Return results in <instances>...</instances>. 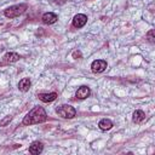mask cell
Returning a JSON list of instances; mask_svg holds the SVG:
<instances>
[{
  "label": "cell",
  "mask_w": 155,
  "mask_h": 155,
  "mask_svg": "<svg viewBox=\"0 0 155 155\" xmlns=\"http://www.w3.org/2000/svg\"><path fill=\"white\" fill-rule=\"evenodd\" d=\"M30 85H31V82H30L29 78H23V79L19 80V82H18V88H19V91H22V92H27V91L30 88Z\"/></svg>",
  "instance_id": "cell-11"
},
{
  "label": "cell",
  "mask_w": 155,
  "mask_h": 155,
  "mask_svg": "<svg viewBox=\"0 0 155 155\" xmlns=\"http://www.w3.org/2000/svg\"><path fill=\"white\" fill-rule=\"evenodd\" d=\"M98 126H99V128H101L102 131H108V130H110V128L113 127V122H111L109 119H102V120L99 121Z\"/></svg>",
  "instance_id": "cell-12"
},
{
  "label": "cell",
  "mask_w": 155,
  "mask_h": 155,
  "mask_svg": "<svg viewBox=\"0 0 155 155\" xmlns=\"http://www.w3.org/2000/svg\"><path fill=\"white\" fill-rule=\"evenodd\" d=\"M27 7H28V6H27L25 4L13 5V6L7 7V8L5 10L4 15H5L7 18H15V17H17V16H19V15L24 13V12H25V10H27Z\"/></svg>",
  "instance_id": "cell-2"
},
{
  "label": "cell",
  "mask_w": 155,
  "mask_h": 155,
  "mask_svg": "<svg viewBox=\"0 0 155 155\" xmlns=\"http://www.w3.org/2000/svg\"><path fill=\"white\" fill-rule=\"evenodd\" d=\"M47 115L42 107H35L33 108L23 119V125H34L46 121Z\"/></svg>",
  "instance_id": "cell-1"
},
{
  "label": "cell",
  "mask_w": 155,
  "mask_h": 155,
  "mask_svg": "<svg viewBox=\"0 0 155 155\" xmlns=\"http://www.w3.org/2000/svg\"><path fill=\"white\" fill-rule=\"evenodd\" d=\"M91 69L93 73H102L107 69V62L103 59H96L91 64Z\"/></svg>",
  "instance_id": "cell-4"
},
{
  "label": "cell",
  "mask_w": 155,
  "mask_h": 155,
  "mask_svg": "<svg viewBox=\"0 0 155 155\" xmlns=\"http://www.w3.org/2000/svg\"><path fill=\"white\" fill-rule=\"evenodd\" d=\"M19 58H21L19 54L16 53V52H7V53L2 57V59H4L5 63H15V62H17Z\"/></svg>",
  "instance_id": "cell-8"
},
{
  "label": "cell",
  "mask_w": 155,
  "mask_h": 155,
  "mask_svg": "<svg viewBox=\"0 0 155 155\" xmlns=\"http://www.w3.org/2000/svg\"><path fill=\"white\" fill-rule=\"evenodd\" d=\"M42 149H44L42 143L36 140V142H33L31 145L29 147V153H30V154H34V155H39V154L42 151Z\"/></svg>",
  "instance_id": "cell-7"
},
{
  "label": "cell",
  "mask_w": 155,
  "mask_h": 155,
  "mask_svg": "<svg viewBox=\"0 0 155 155\" xmlns=\"http://www.w3.org/2000/svg\"><path fill=\"white\" fill-rule=\"evenodd\" d=\"M11 120H12V117H11V116H6L5 119H2V120L0 121V125H1V126H6Z\"/></svg>",
  "instance_id": "cell-14"
},
{
  "label": "cell",
  "mask_w": 155,
  "mask_h": 155,
  "mask_svg": "<svg viewBox=\"0 0 155 155\" xmlns=\"http://www.w3.org/2000/svg\"><path fill=\"white\" fill-rule=\"evenodd\" d=\"M73 56H74V57H76V56H78V57H81V53H80V52H76V51H75V52L73 53Z\"/></svg>",
  "instance_id": "cell-16"
},
{
  "label": "cell",
  "mask_w": 155,
  "mask_h": 155,
  "mask_svg": "<svg viewBox=\"0 0 155 155\" xmlns=\"http://www.w3.org/2000/svg\"><path fill=\"white\" fill-rule=\"evenodd\" d=\"M39 99L41 102H45V103H48V102H52L57 98V93L56 92H51V93H40L39 96Z\"/></svg>",
  "instance_id": "cell-9"
},
{
  "label": "cell",
  "mask_w": 155,
  "mask_h": 155,
  "mask_svg": "<svg viewBox=\"0 0 155 155\" xmlns=\"http://www.w3.org/2000/svg\"><path fill=\"white\" fill-rule=\"evenodd\" d=\"M41 19H42V22H44L45 24H53V23L57 22L58 17H57V15L53 13V12H46V13L42 15V18H41Z\"/></svg>",
  "instance_id": "cell-6"
},
{
  "label": "cell",
  "mask_w": 155,
  "mask_h": 155,
  "mask_svg": "<svg viewBox=\"0 0 155 155\" xmlns=\"http://www.w3.org/2000/svg\"><path fill=\"white\" fill-rule=\"evenodd\" d=\"M144 119H145L144 111H142V110H136V111L133 113V122L139 124V122H142Z\"/></svg>",
  "instance_id": "cell-13"
},
{
  "label": "cell",
  "mask_w": 155,
  "mask_h": 155,
  "mask_svg": "<svg viewBox=\"0 0 155 155\" xmlns=\"http://www.w3.org/2000/svg\"><path fill=\"white\" fill-rule=\"evenodd\" d=\"M90 93H91V91H90V88H88L87 86H81V87L76 91V98H79V99H85V98H87V97L90 96Z\"/></svg>",
  "instance_id": "cell-10"
},
{
  "label": "cell",
  "mask_w": 155,
  "mask_h": 155,
  "mask_svg": "<svg viewBox=\"0 0 155 155\" xmlns=\"http://www.w3.org/2000/svg\"><path fill=\"white\" fill-rule=\"evenodd\" d=\"M56 111H57V114H58L59 116H62V117H64V119H71V117H74L75 114H76V110L74 109V107H71V105H69V104H63V105L58 107Z\"/></svg>",
  "instance_id": "cell-3"
},
{
  "label": "cell",
  "mask_w": 155,
  "mask_h": 155,
  "mask_svg": "<svg viewBox=\"0 0 155 155\" xmlns=\"http://www.w3.org/2000/svg\"><path fill=\"white\" fill-rule=\"evenodd\" d=\"M147 36H148V40H149L150 42H154V30H150V31L147 34Z\"/></svg>",
  "instance_id": "cell-15"
},
{
  "label": "cell",
  "mask_w": 155,
  "mask_h": 155,
  "mask_svg": "<svg viewBox=\"0 0 155 155\" xmlns=\"http://www.w3.org/2000/svg\"><path fill=\"white\" fill-rule=\"evenodd\" d=\"M86 22H87V17H86L85 15H82V13H78V15H75L74 18H73V25H74L75 28H81V27H84V25L86 24Z\"/></svg>",
  "instance_id": "cell-5"
}]
</instances>
